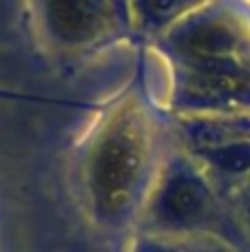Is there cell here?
Listing matches in <instances>:
<instances>
[{"instance_id": "3", "label": "cell", "mask_w": 250, "mask_h": 252, "mask_svg": "<svg viewBox=\"0 0 250 252\" xmlns=\"http://www.w3.org/2000/svg\"><path fill=\"white\" fill-rule=\"evenodd\" d=\"M157 219L173 228H193L211 213V195L199 179L186 170L168 173L153 199Z\"/></svg>"}, {"instance_id": "5", "label": "cell", "mask_w": 250, "mask_h": 252, "mask_svg": "<svg viewBox=\"0 0 250 252\" xmlns=\"http://www.w3.org/2000/svg\"><path fill=\"white\" fill-rule=\"evenodd\" d=\"M197 252H235V250L226 248V246H206V248H202V250H197Z\"/></svg>"}, {"instance_id": "4", "label": "cell", "mask_w": 250, "mask_h": 252, "mask_svg": "<svg viewBox=\"0 0 250 252\" xmlns=\"http://www.w3.org/2000/svg\"><path fill=\"white\" fill-rule=\"evenodd\" d=\"M188 4V0H128V11L135 27L159 31L168 27Z\"/></svg>"}, {"instance_id": "1", "label": "cell", "mask_w": 250, "mask_h": 252, "mask_svg": "<svg viewBox=\"0 0 250 252\" xmlns=\"http://www.w3.org/2000/svg\"><path fill=\"white\" fill-rule=\"evenodd\" d=\"M153 164V128L137 97L113 104L89 133L82 182L89 201L104 219L124 217L144 192Z\"/></svg>"}, {"instance_id": "2", "label": "cell", "mask_w": 250, "mask_h": 252, "mask_svg": "<svg viewBox=\"0 0 250 252\" xmlns=\"http://www.w3.org/2000/svg\"><path fill=\"white\" fill-rule=\"evenodd\" d=\"M31 20L51 51L75 56L122 38L133 27L128 0H27Z\"/></svg>"}]
</instances>
